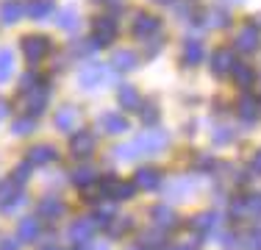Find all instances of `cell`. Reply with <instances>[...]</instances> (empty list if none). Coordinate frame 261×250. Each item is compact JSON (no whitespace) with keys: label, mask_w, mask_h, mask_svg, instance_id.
I'll return each mask as SVG.
<instances>
[{"label":"cell","mask_w":261,"mask_h":250,"mask_svg":"<svg viewBox=\"0 0 261 250\" xmlns=\"http://www.w3.org/2000/svg\"><path fill=\"white\" fill-rule=\"evenodd\" d=\"M111 78H114V72L109 70V64H86L78 72V84L84 89H97V86H103Z\"/></svg>","instance_id":"obj_1"},{"label":"cell","mask_w":261,"mask_h":250,"mask_svg":"<svg viewBox=\"0 0 261 250\" xmlns=\"http://www.w3.org/2000/svg\"><path fill=\"white\" fill-rule=\"evenodd\" d=\"M53 42L47 36H25L22 39V53H25V61L28 64H39L47 53H50Z\"/></svg>","instance_id":"obj_2"},{"label":"cell","mask_w":261,"mask_h":250,"mask_svg":"<svg viewBox=\"0 0 261 250\" xmlns=\"http://www.w3.org/2000/svg\"><path fill=\"white\" fill-rule=\"evenodd\" d=\"M47 97H50V92H47L45 86H34V89H28L25 92L28 117H39L42 111H45V106H47Z\"/></svg>","instance_id":"obj_3"},{"label":"cell","mask_w":261,"mask_h":250,"mask_svg":"<svg viewBox=\"0 0 261 250\" xmlns=\"http://www.w3.org/2000/svg\"><path fill=\"white\" fill-rule=\"evenodd\" d=\"M167 142H170V136H167L164 131H145V134L136 139V147H139L142 153H159Z\"/></svg>","instance_id":"obj_4"},{"label":"cell","mask_w":261,"mask_h":250,"mask_svg":"<svg viewBox=\"0 0 261 250\" xmlns=\"http://www.w3.org/2000/svg\"><path fill=\"white\" fill-rule=\"evenodd\" d=\"M258 42H261V34H258L256 25H245V28L236 34V50H242V53H256Z\"/></svg>","instance_id":"obj_5"},{"label":"cell","mask_w":261,"mask_h":250,"mask_svg":"<svg viewBox=\"0 0 261 250\" xmlns=\"http://www.w3.org/2000/svg\"><path fill=\"white\" fill-rule=\"evenodd\" d=\"M233 67H236L233 50L220 47L214 56H211V70H214V75H228V72H233Z\"/></svg>","instance_id":"obj_6"},{"label":"cell","mask_w":261,"mask_h":250,"mask_svg":"<svg viewBox=\"0 0 261 250\" xmlns=\"http://www.w3.org/2000/svg\"><path fill=\"white\" fill-rule=\"evenodd\" d=\"M92 39H95L97 45H111V42L117 39V22L111 20V17L95 20V36H92Z\"/></svg>","instance_id":"obj_7"},{"label":"cell","mask_w":261,"mask_h":250,"mask_svg":"<svg viewBox=\"0 0 261 250\" xmlns=\"http://www.w3.org/2000/svg\"><path fill=\"white\" fill-rule=\"evenodd\" d=\"M97 125L106 131V134H125L128 131V120L117 111H106V114L97 117Z\"/></svg>","instance_id":"obj_8"},{"label":"cell","mask_w":261,"mask_h":250,"mask_svg":"<svg viewBox=\"0 0 261 250\" xmlns=\"http://www.w3.org/2000/svg\"><path fill=\"white\" fill-rule=\"evenodd\" d=\"M161 28V22L156 20L153 14H139L134 20V34L139 36V39H147V36H156Z\"/></svg>","instance_id":"obj_9"},{"label":"cell","mask_w":261,"mask_h":250,"mask_svg":"<svg viewBox=\"0 0 261 250\" xmlns=\"http://www.w3.org/2000/svg\"><path fill=\"white\" fill-rule=\"evenodd\" d=\"M59 159V150H56L53 145H36L28 150V161L34 167H42V164H50V161Z\"/></svg>","instance_id":"obj_10"},{"label":"cell","mask_w":261,"mask_h":250,"mask_svg":"<svg viewBox=\"0 0 261 250\" xmlns=\"http://www.w3.org/2000/svg\"><path fill=\"white\" fill-rule=\"evenodd\" d=\"M97 222L95 220H75L70 225V239L75 242V245H81V242H89L92 234H95Z\"/></svg>","instance_id":"obj_11"},{"label":"cell","mask_w":261,"mask_h":250,"mask_svg":"<svg viewBox=\"0 0 261 250\" xmlns=\"http://www.w3.org/2000/svg\"><path fill=\"white\" fill-rule=\"evenodd\" d=\"M70 147H72V153H75L78 159H81V156L86 159V156H89L92 150H95V136H92L89 131H81V134H75V136H72Z\"/></svg>","instance_id":"obj_12"},{"label":"cell","mask_w":261,"mask_h":250,"mask_svg":"<svg viewBox=\"0 0 261 250\" xmlns=\"http://www.w3.org/2000/svg\"><path fill=\"white\" fill-rule=\"evenodd\" d=\"M22 11H25L22 3H17V0H6V3L0 6V20H3V25H14L22 17Z\"/></svg>","instance_id":"obj_13"},{"label":"cell","mask_w":261,"mask_h":250,"mask_svg":"<svg viewBox=\"0 0 261 250\" xmlns=\"http://www.w3.org/2000/svg\"><path fill=\"white\" fill-rule=\"evenodd\" d=\"M78 122V109L75 106H64V109H59V114H56V128L59 131H72Z\"/></svg>","instance_id":"obj_14"},{"label":"cell","mask_w":261,"mask_h":250,"mask_svg":"<svg viewBox=\"0 0 261 250\" xmlns=\"http://www.w3.org/2000/svg\"><path fill=\"white\" fill-rule=\"evenodd\" d=\"M36 214L45 217V220H50V217H59V214H64V203H61L59 197H45L39 206H36Z\"/></svg>","instance_id":"obj_15"},{"label":"cell","mask_w":261,"mask_h":250,"mask_svg":"<svg viewBox=\"0 0 261 250\" xmlns=\"http://www.w3.org/2000/svg\"><path fill=\"white\" fill-rule=\"evenodd\" d=\"M17 236H20V242H36V236H39V220H36V217H25V220H20Z\"/></svg>","instance_id":"obj_16"},{"label":"cell","mask_w":261,"mask_h":250,"mask_svg":"<svg viewBox=\"0 0 261 250\" xmlns=\"http://www.w3.org/2000/svg\"><path fill=\"white\" fill-rule=\"evenodd\" d=\"M134 184H136V189H156L161 184V175H159V170H139Z\"/></svg>","instance_id":"obj_17"},{"label":"cell","mask_w":261,"mask_h":250,"mask_svg":"<svg viewBox=\"0 0 261 250\" xmlns=\"http://www.w3.org/2000/svg\"><path fill=\"white\" fill-rule=\"evenodd\" d=\"M136 53L134 50H117L114 56H111V67H114V70H134L136 67Z\"/></svg>","instance_id":"obj_18"},{"label":"cell","mask_w":261,"mask_h":250,"mask_svg":"<svg viewBox=\"0 0 261 250\" xmlns=\"http://www.w3.org/2000/svg\"><path fill=\"white\" fill-rule=\"evenodd\" d=\"M56 25L64 28V31H75L78 28V11L70 9V6H67V9H59L56 11Z\"/></svg>","instance_id":"obj_19"},{"label":"cell","mask_w":261,"mask_h":250,"mask_svg":"<svg viewBox=\"0 0 261 250\" xmlns=\"http://www.w3.org/2000/svg\"><path fill=\"white\" fill-rule=\"evenodd\" d=\"M53 9H56L53 0H31L25 11H28L31 17H34V20H45L47 14H53Z\"/></svg>","instance_id":"obj_20"},{"label":"cell","mask_w":261,"mask_h":250,"mask_svg":"<svg viewBox=\"0 0 261 250\" xmlns=\"http://www.w3.org/2000/svg\"><path fill=\"white\" fill-rule=\"evenodd\" d=\"M11 72H14V53L9 47H0V84H6Z\"/></svg>","instance_id":"obj_21"},{"label":"cell","mask_w":261,"mask_h":250,"mask_svg":"<svg viewBox=\"0 0 261 250\" xmlns=\"http://www.w3.org/2000/svg\"><path fill=\"white\" fill-rule=\"evenodd\" d=\"M120 103L125 106L128 111H136V109L142 106V97H139V92H136L134 86H128V84H125V86L120 89Z\"/></svg>","instance_id":"obj_22"},{"label":"cell","mask_w":261,"mask_h":250,"mask_svg":"<svg viewBox=\"0 0 261 250\" xmlns=\"http://www.w3.org/2000/svg\"><path fill=\"white\" fill-rule=\"evenodd\" d=\"M153 220H156L159 228H175V214H172V209H167V206H156V209H153Z\"/></svg>","instance_id":"obj_23"},{"label":"cell","mask_w":261,"mask_h":250,"mask_svg":"<svg viewBox=\"0 0 261 250\" xmlns=\"http://www.w3.org/2000/svg\"><path fill=\"white\" fill-rule=\"evenodd\" d=\"M97 181V175H95V170L92 167H78L75 172H72V184L75 186H81V189H86V186H92Z\"/></svg>","instance_id":"obj_24"},{"label":"cell","mask_w":261,"mask_h":250,"mask_svg":"<svg viewBox=\"0 0 261 250\" xmlns=\"http://www.w3.org/2000/svg\"><path fill=\"white\" fill-rule=\"evenodd\" d=\"M239 114L245 117V120H256L258 117V100L253 95H245L239 100Z\"/></svg>","instance_id":"obj_25"},{"label":"cell","mask_w":261,"mask_h":250,"mask_svg":"<svg viewBox=\"0 0 261 250\" xmlns=\"http://www.w3.org/2000/svg\"><path fill=\"white\" fill-rule=\"evenodd\" d=\"M217 220H220L217 214H211V211H206V214H200L195 222H192V228H195V231H200V234H211V231L217 228Z\"/></svg>","instance_id":"obj_26"},{"label":"cell","mask_w":261,"mask_h":250,"mask_svg":"<svg viewBox=\"0 0 261 250\" xmlns=\"http://www.w3.org/2000/svg\"><path fill=\"white\" fill-rule=\"evenodd\" d=\"M233 78H236L239 86H250L253 81H256V72H253V67H247V64H236L233 67Z\"/></svg>","instance_id":"obj_27"},{"label":"cell","mask_w":261,"mask_h":250,"mask_svg":"<svg viewBox=\"0 0 261 250\" xmlns=\"http://www.w3.org/2000/svg\"><path fill=\"white\" fill-rule=\"evenodd\" d=\"M203 59V45L200 42H186L184 47V64H197Z\"/></svg>","instance_id":"obj_28"},{"label":"cell","mask_w":261,"mask_h":250,"mask_svg":"<svg viewBox=\"0 0 261 250\" xmlns=\"http://www.w3.org/2000/svg\"><path fill=\"white\" fill-rule=\"evenodd\" d=\"M14 195H17V181H14V178L0 181V206H6Z\"/></svg>","instance_id":"obj_29"},{"label":"cell","mask_w":261,"mask_h":250,"mask_svg":"<svg viewBox=\"0 0 261 250\" xmlns=\"http://www.w3.org/2000/svg\"><path fill=\"white\" fill-rule=\"evenodd\" d=\"M114 153H117V159H120V161H134L136 156L142 153V150L136 147V142H130V145H120V147L114 150Z\"/></svg>","instance_id":"obj_30"},{"label":"cell","mask_w":261,"mask_h":250,"mask_svg":"<svg viewBox=\"0 0 261 250\" xmlns=\"http://www.w3.org/2000/svg\"><path fill=\"white\" fill-rule=\"evenodd\" d=\"M106 225H109V236H120V234H125V231L130 228V220L128 217L125 220H122V217H114V220H109Z\"/></svg>","instance_id":"obj_31"},{"label":"cell","mask_w":261,"mask_h":250,"mask_svg":"<svg viewBox=\"0 0 261 250\" xmlns=\"http://www.w3.org/2000/svg\"><path fill=\"white\" fill-rule=\"evenodd\" d=\"M136 192V184H120L117 181V186H114V192H111V197L114 200H128L130 195Z\"/></svg>","instance_id":"obj_32"},{"label":"cell","mask_w":261,"mask_h":250,"mask_svg":"<svg viewBox=\"0 0 261 250\" xmlns=\"http://www.w3.org/2000/svg\"><path fill=\"white\" fill-rule=\"evenodd\" d=\"M34 128H36L34 117H25V120H17V122H14V128H11V131H14L17 136H28Z\"/></svg>","instance_id":"obj_33"},{"label":"cell","mask_w":261,"mask_h":250,"mask_svg":"<svg viewBox=\"0 0 261 250\" xmlns=\"http://www.w3.org/2000/svg\"><path fill=\"white\" fill-rule=\"evenodd\" d=\"M208 28H222V25H228V14H222V11H208Z\"/></svg>","instance_id":"obj_34"},{"label":"cell","mask_w":261,"mask_h":250,"mask_svg":"<svg viewBox=\"0 0 261 250\" xmlns=\"http://www.w3.org/2000/svg\"><path fill=\"white\" fill-rule=\"evenodd\" d=\"M245 211L247 214H261V195H250V197H245Z\"/></svg>","instance_id":"obj_35"},{"label":"cell","mask_w":261,"mask_h":250,"mask_svg":"<svg viewBox=\"0 0 261 250\" xmlns=\"http://www.w3.org/2000/svg\"><path fill=\"white\" fill-rule=\"evenodd\" d=\"M22 203H25V197H22V195H14V197H11L6 206H0V209H3L6 214H14L17 209H22Z\"/></svg>","instance_id":"obj_36"},{"label":"cell","mask_w":261,"mask_h":250,"mask_svg":"<svg viewBox=\"0 0 261 250\" xmlns=\"http://www.w3.org/2000/svg\"><path fill=\"white\" fill-rule=\"evenodd\" d=\"M31 167H34V164H31V161H25V164H22L20 170L14 172V181H17V184H25V181H28V172H31Z\"/></svg>","instance_id":"obj_37"},{"label":"cell","mask_w":261,"mask_h":250,"mask_svg":"<svg viewBox=\"0 0 261 250\" xmlns=\"http://www.w3.org/2000/svg\"><path fill=\"white\" fill-rule=\"evenodd\" d=\"M231 139H233L231 128H220V131L214 134V142H217V145H225V142H231Z\"/></svg>","instance_id":"obj_38"},{"label":"cell","mask_w":261,"mask_h":250,"mask_svg":"<svg viewBox=\"0 0 261 250\" xmlns=\"http://www.w3.org/2000/svg\"><path fill=\"white\" fill-rule=\"evenodd\" d=\"M247 250H261V231H253L247 236Z\"/></svg>","instance_id":"obj_39"},{"label":"cell","mask_w":261,"mask_h":250,"mask_svg":"<svg viewBox=\"0 0 261 250\" xmlns=\"http://www.w3.org/2000/svg\"><path fill=\"white\" fill-rule=\"evenodd\" d=\"M34 84H36V75L34 72H25V75H22V81H20V89L28 92V89H34Z\"/></svg>","instance_id":"obj_40"},{"label":"cell","mask_w":261,"mask_h":250,"mask_svg":"<svg viewBox=\"0 0 261 250\" xmlns=\"http://www.w3.org/2000/svg\"><path fill=\"white\" fill-rule=\"evenodd\" d=\"M142 120H145V125H147V122L153 125V122L159 120V111H156V109H153V106H150V109H145V111H142Z\"/></svg>","instance_id":"obj_41"},{"label":"cell","mask_w":261,"mask_h":250,"mask_svg":"<svg viewBox=\"0 0 261 250\" xmlns=\"http://www.w3.org/2000/svg\"><path fill=\"white\" fill-rule=\"evenodd\" d=\"M0 250H20V236H17V239H11V236L3 239L0 242Z\"/></svg>","instance_id":"obj_42"},{"label":"cell","mask_w":261,"mask_h":250,"mask_svg":"<svg viewBox=\"0 0 261 250\" xmlns=\"http://www.w3.org/2000/svg\"><path fill=\"white\" fill-rule=\"evenodd\" d=\"M6 114H9V103H6V100L3 97H0V120H3V117Z\"/></svg>","instance_id":"obj_43"},{"label":"cell","mask_w":261,"mask_h":250,"mask_svg":"<svg viewBox=\"0 0 261 250\" xmlns=\"http://www.w3.org/2000/svg\"><path fill=\"white\" fill-rule=\"evenodd\" d=\"M253 170H256V172H261V150L256 153V159H253Z\"/></svg>","instance_id":"obj_44"},{"label":"cell","mask_w":261,"mask_h":250,"mask_svg":"<svg viewBox=\"0 0 261 250\" xmlns=\"http://www.w3.org/2000/svg\"><path fill=\"white\" fill-rule=\"evenodd\" d=\"M75 250H92V247H89V245H86V242H81V245H78Z\"/></svg>","instance_id":"obj_45"},{"label":"cell","mask_w":261,"mask_h":250,"mask_svg":"<svg viewBox=\"0 0 261 250\" xmlns=\"http://www.w3.org/2000/svg\"><path fill=\"white\" fill-rule=\"evenodd\" d=\"M42 250H59V247H53V245H50V247H42Z\"/></svg>","instance_id":"obj_46"},{"label":"cell","mask_w":261,"mask_h":250,"mask_svg":"<svg viewBox=\"0 0 261 250\" xmlns=\"http://www.w3.org/2000/svg\"><path fill=\"white\" fill-rule=\"evenodd\" d=\"M159 3H172V0H159Z\"/></svg>","instance_id":"obj_47"},{"label":"cell","mask_w":261,"mask_h":250,"mask_svg":"<svg viewBox=\"0 0 261 250\" xmlns=\"http://www.w3.org/2000/svg\"><path fill=\"white\" fill-rule=\"evenodd\" d=\"M103 3H117V0H103Z\"/></svg>","instance_id":"obj_48"}]
</instances>
